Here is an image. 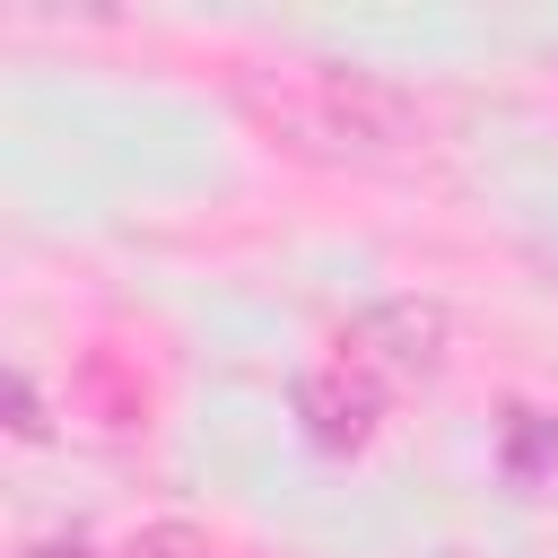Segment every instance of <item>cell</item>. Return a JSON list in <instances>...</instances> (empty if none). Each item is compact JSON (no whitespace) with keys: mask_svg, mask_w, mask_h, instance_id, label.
I'll return each mask as SVG.
<instances>
[{"mask_svg":"<svg viewBox=\"0 0 558 558\" xmlns=\"http://www.w3.org/2000/svg\"><path fill=\"white\" fill-rule=\"evenodd\" d=\"M262 105H270V122H288V131H296L305 148H323V157H392L401 140H418V122H410L401 96H384V87H366V78H340V70L296 78V87L262 96Z\"/></svg>","mask_w":558,"mask_h":558,"instance_id":"obj_1","label":"cell"},{"mask_svg":"<svg viewBox=\"0 0 558 558\" xmlns=\"http://www.w3.org/2000/svg\"><path fill=\"white\" fill-rule=\"evenodd\" d=\"M131 558H209V549H201L192 523H148V532L131 541Z\"/></svg>","mask_w":558,"mask_h":558,"instance_id":"obj_2","label":"cell"}]
</instances>
